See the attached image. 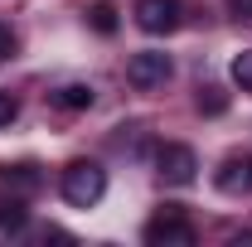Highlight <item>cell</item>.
<instances>
[{
	"instance_id": "obj_1",
	"label": "cell",
	"mask_w": 252,
	"mask_h": 247,
	"mask_svg": "<svg viewBox=\"0 0 252 247\" xmlns=\"http://www.w3.org/2000/svg\"><path fill=\"white\" fill-rule=\"evenodd\" d=\"M63 199L73 204V209H93L97 199L107 194V170L97 165V160H73V165H63Z\"/></svg>"
},
{
	"instance_id": "obj_2",
	"label": "cell",
	"mask_w": 252,
	"mask_h": 247,
	"mask_svg": "<svg viewBox=\"0 0 252 247\" xmlns=\"http://www.w3.org/2000/svg\"><path fill=\"white\" fill-rule=\"evenodd\" d=\"M141 238H146L151 247H194V238H199V233H194V223L185 218V209H180V204H165V209L146 223V233H141Z\"/></svg>"
},
{
	"instance_id": "obj_3",
	"label": "cell",
	"mask_w": 252,
	"mask_h": 247,
	"mask_svg": "<svg viewBox=\"0 0 252 247\" xmlns=\"http://www.w3.org/2000/svg\"><path fill=\"white\" fill-rule=\"evenodd\" d=\"M156 175L165 180V185H194L199 180V155L189 151V146H180V141H165V146H156Z\"/></svg>"
},
{
	"instance_id": "obj_4",
	"label": "cell",
	"mask_w": 252,
	"mask_h": 247,
	"mask_svg": "<svg viewBox=\"0 0 252 247\" xmlns=\"http://www.w3.org/2000/svg\"><path fill=\"white\" fill-rule=\"evenodd\" d=\"M170 73H175L170 54H156V49H146V54H131V63H126V83H131V88H141V93L165 88V83H170Z\"/></svg>"
},
{
	"instance_id": "obj_5",
	"label": "cell",
	"mask_w": 252,
	"mask_h": 247,
	"mask_svg": "<svg viewBox=\"0 0 252 247\" xmlns=\"http://www.w3.org/2000/svg\"><path fill=\"white\" fill-rule=\"evenodd\" d=\"M136 25L146 34H175L180 30V20H185V5L180 0H136Z\"/></svg>"
},
{
	"instance_id": "obj_6",
	"label": "cell",
	"mask_w": 252,
	"mask_h": 247,
	"mask_svg": "<svg viewBox=\"0 0 252 247\" xmlns=\"http://www.w3.org/2000/svg\"><path fill=\"white\" fill-rule=\"evenodd\" d=\"M214 185L233 199H248L252 194V155H228L219 170H214Z\"/></svg>"
},
{
	"instance_id": "obj_7",
	"label": "cell",
	"mask_w": 252,
	"mask_h": 247,
	"mask_svg": "<svg viewBox=\"0 0 252 247\" xmlns=\"http://www.w3.org/2000/svg\"><path fill=\"white\" fill-rule=\"evenodd\" d=\"M44 185V175H39V165H0V189H10V194H39Z\"/></svg>"
},
{
	"instance_id": "obj_8",
	"label": "cell",
	"mask_w": 252,
	"mask_h": 247,
	"mask_svg": "<svg viewBox=\"0 0 252 247\" xmlns=\"http://www.w3.org/2000/svg\"><path fill=\"white\" fill-rule=\"evenodd\" d=\"M93 102H97V93L88 83H63L59 93H54V107H59V112H88Z\"/></svg>"
},
{
	"instance_id": "obj_9",
	"label": "cell",
	"mask_w": 252,
	"mask_h": 247,
	"mask_svg": "<svg viewBox=\"0 0 252 247\" xmlns=\"http://www.w3.org/2000/svg\"><path fill=\"white\" fill-rule=\"evenodd\" d=\"M25 223H30L25 194H0V233H20Z\"/></svg>"
},
{
	"instance_id": "obj_10",
	"label": "cell",
	"mask_w": 252,
	"mask_h": 247,
	"mask_svg": "<svg viewBox=\"0 0 252 247\" xmlns=\"http://www.w3.org/2000/svg\"><path fill=\"white\" fill-rule=\"evenodd\" d=\"M88 25H93L102 39H112V34H117V25H122V20H117V5H112V0H97L93 10H88Z\"/></svg>"
},
{
	"instance_id": "obj_11",
	"label": "cell",
	"mask_w": 252,
	"mask_h": 247,
	"mask_svg": "<svg viewBox=\"0 0 252 247\" xmlns=\"http://www.w3.org/2000/svg\"><path fill=\"white\" fill-rule=\"evenodd\" d=\"M233 83H238L243 93H252V49H243V54L233 59Z\"/></svg>"
},
{
	"instance_id": "obj_12",
	"label": "cell",
	"mask_w": 252,
	"mask_h": 247,
	"mask_svg": "<svg viewBox=\"0 0 252 247\" xmlns=\"http://www.w3.org/2000/svg\"><path fill=\"white\" fill-rule=\"evenodd\" d=\"M223 107H228V97H223V88H199V112H209V117H219Z\"/></svg>"
},
{
	"instance_id": "obj_13",
	"label": "cell",
	"mask_w": 252,
	"mask_h": 247,
	"mask_svg": "<svg viewBox=\"0 0 252 247\" xmlns=\"http://www.w3.org/2000/svg\"><path fill=\"white\" fill-rule=\"evenodd\" d=\"M15 49H20L15 30H10V25H0V63H5V59H15Z\"/></svg>"
},
{
	"instance_id": "obj_14",
	"label": "cell",
	"mask_w": 252,
	"mask_h": 247,
	"mask_svg": "<svg viewBox=\"0 0 252 247\" xmlns=\"http://www.w3.org/2000/svg\"><path fill=\"white\" fill-rule=\"evenodd\" d=\"M15 117H20V102H15L10 93H0V126H10Z\"/></svg>"
},
{
	"instance_id": "obj_15",
	"label": "cell",
	"mask_w": 252,
	"mask_h": 247,
	"mask_svg": "<svg viewBox=\"0 0 252 247\" xmlns=\"http://www.w3.org/2000/svg\"><path fill=\"white\" fill-rule=\"evenodd\" d=\"M228 10H233V20H248L252 25V0H228Z\"/></svg>"
},
{
	"instance_id": "obj_16",
	"label": "cell",
	"mask_w": 252,
	"mask_h": 247,
	"mask_svg": "<svg viewBox=\"0 0 252 247\" xmlns=\"http://www.w3.org/2000/svg\"><path fill=\"white\" fill-rule=\"evenodd\" d=\"M243 243H252V233H233V247H243Z\"/></svg>"
}]
</instances>
